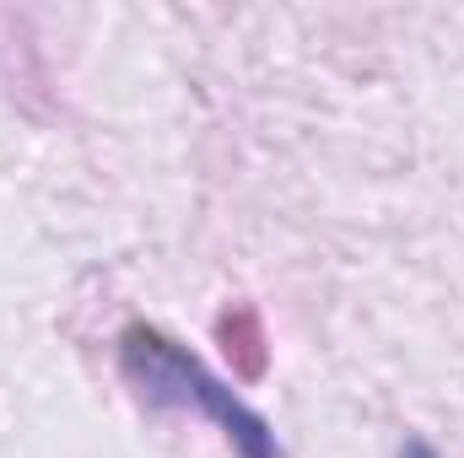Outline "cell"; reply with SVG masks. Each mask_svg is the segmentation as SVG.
I'll return each instance as SVG.
<instances>
[{
    "mask_svg": "<svg viewBox=\"0 0 464 458\" xmlns=\"http://www.w3.org/2000/svg\"><path fill=\"white\" fill-rule=\"evenodd\" d=\"M119 367H124V377L135 383V394L146 405L206 415L232 443L237 458H281V443H276L270 421L254 405H243L237 388L222 383L189 345H179L173 335H162L151 324H130L119 335Z\"/></svg>",
    "mask_w": 464,
    "mask_h": 458,
    "instance_id": "cell-1",
    "label": "cell"
},
{
    "mask_svg": "<svg viewBox=\"0 0 464 458\" xmlns=\"http://www.w3.org/2000/svg\"><path fill=\"white\" fill-rule=\"evenodd\" d=\"M400 458H438V448H432V443H421V437H405Z\"/></svg>",
    "mask_w": 464,
    "mask_h": 458,
    "instance_id": "cell-2",
    "label": "cell"
}]
</instances>
